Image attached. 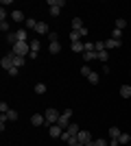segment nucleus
I'll return each mask as SVG.
<instances>
[{
    "label": "nucleus",
    "instance_id": "1",
    "mask_svg": "<svg viewBox=\"0 0 131 146\" xmlns=\"http://www.w3.org/2000/svg\"><path fill=\"white\" fill-rule=\"evenodd\" d=\"M11 52L18 57H26V55H31V46H29V42H18L11 48Z\"/></svg>",
    "mask_w": 131,
    "mask_h": 146
},
{
    "label": "nucleus",
    "instance_id": "2",
    "mask_svg": "<svg viewBox=\"0 0 131 146\" xmlns=\"http://www.w3.org/2000/svg\"><path fill=\"white\" fill-rule=\"evenodd\" d=\"M70 118H72V109H63L61 111V116H59V120H57V124L61 129H68L72 122H70Z\"/></svg>",
    "mask_w": 131,
    "mask_h": 146
},
{
    "label": "nucleus",
    "instance_id": "3",
    "mask_svg": "<svg viewBox=\"0 0 131 146\" xmlns=\"http://www.w3.org/2000/svg\"><path fill=\"white\" fill-rule=\"evenodd\" d=\"M66 5V0H48V7H50V15H59L61 13V7Z\"/></svg>",
    "mask_w": 131,
    "mask_h": 146
},
{
    "label": "nucleus",
    "instance_id": "4",
    "mask_svg": "<svg viewBox=\"0 0 131 146\" xmlns=\"http://www.w3.org/2000/svg\"><path fill=\"white\" fill-rule=\"evenodd\" d=\"M44 116H46V124H57V120H59V116H61V113H59L57 109H46V113H44Z\"/></svg>",
    "mask_w": 131,
    "mask_h": 146
},
{
    "label": "nucleus",
    "instance_id": "5",
    "mask_svg": "<svg viewBox=\"0 0 131 146\" xmlns=\"http://www.w3.org/2000/svg\"><path fill=\"white\" fill-rule=\"evenodd\" d=\"M0 66H2V68L7 70V72H9V70L13 68V52H9V55H5V57H2V59H0Z\"/></svg>",
    "mask_w": 131,
    "mask_h": 146
},
{
    "label": "nucleus",
    "instance_id": "6",
    "mask_svg": "<svg viewBox=\"0 0 131 146\" xmlns=\"http://www.w3.org/2000/svg\"><path fill=\"white\" fill-rule=\"evenodd\" d=\"M31 124H33V127H42V124H46V116H42V113H33V116H31Z\"/></svg>",
    "mask_w": 131,
    "mask_h": 146
},
{
    "label": "nucleus",
    "instance_id": "7",
    "mask_svg": "<svg viewBox=\"0 0 131 146\" xmlns=\"http://www.w3.org/2000/svg\"><path fill=\"white\" fill-rule=\"evenodd\" d=\"M48 133H50V137H55V140H57V137H61V135H63V129L59 127V124H50Z\"/></svg>",
    "mask_w": 131,
    "mask_h": 146
},
{
    "label": "nucleus",
    "instance_id": "8",
    "mask_svg": "<svg viewBox=\"0 0 131 146\" xmlns=\"http://www.w3.org/2000/svg\"><path fill=\"white\" fill-rule=\"evenodd\" d=\"M35 31H37V35H50V29H48V24H46V22H37Z\"/></svg>",
    "mask_w": 131,
    "mask_h": 146
},
{
    "label": "nucleus",
    "instance_id": "9",
    "mask_svg": "<svg viewBox=\"0 0 131 146\" xmlns=\"http://www.w3.org/2000/svg\"><path fill=\"white\" fill-rule=\"evenodd\" d=\"M76 140L81 142V144H87V142H92V135L87 133V131H83V129H81V131H79V135H76Z\"/></svg>",
    "mask_w": 131,
    "mask_h": 146
},
{
    "label": "nucleus",
    "instance_id": "10",
    "mask_svg": "<svg viewBox=\"0 0 131 146\" xmlns=\"http://www.w3.org/2000/svg\"><path fill=\"white\" fill-rule=\"evenodd\" d=\"M66 131H68V133L72 135V137H76V135H79V131H81V127H79L76 122H72V124H70V127L66 129Z\"/></svg>",
    "mask_w": 131,
    "mask_h": 146
},
{
    "label": "nucleus",
    "instance_id": "11",
    "mask_svg": "<svg viewBox=\"0 0 131 146\" xmlns=\"http://www.w3.org/2000/svg\"><path fill=\"white\" fill-rule=\"evenodd\" d=\"M11 20H13V22H18V24H20V22H26V18H24V13H22V11H13Z\"/></svg>",
    "mask_w": 131,
    "mask_h": 146
},
{
    "label": "nucleus",
    "instance_id": "12",
    "mask_svg": "<svg viewBox=\"0 0 131 146\" xmlns=\"http://www.w3.org/2000/svg\"><path fill=\"white\" fill-rule=\"evenodd\" d=\"M122 42H116V39H107L105 42V50H112V48H120Z\"/></svg>",
    "mask_w": 131,
    "mask_h": 146
},
{
    "label": "nucleus",
    "instance_id": "13",
    "mask_svg": "<svg viewBox=\"0 0 131 146\" xmlns=\"http://www.w3.org/2000/svg\"><path fill=\"white\" fill-rule=\"evenodd\" d=\"M48 50L53 52V55H59V52H61V44H59V42H53L48 46Z\"/></svg>",
    "mask_w": 131,
    "mask_h": 146
},
{
    "label": "nucleus",
    "instance_id": "14",
    "mask_svg": "<svg viewBox=\"0 0 131 146\" xmlns=\"http://www.w3.org/2000/svg\"><path fill=\"white\" fill-rule=\"evenodd\" d=\"M15 35H18V42H26V39H29V33H26V29L15 31Z\"/></svg>",
    "mask_w": 131,
    "mask_h": 146
},
{
    "label": "nucleus",
    "instance_id": "15",
    "mask_svg": "<svg viewBox=\"0 0 131 146\" xmlns=\"http://www.w3.org/2000/svg\"><path fill=\"white\" fill-rule=\"evenodd\" d=\"M29 46H31V55H37V52H39V39L29 42Z\"/></svg>",
    "mask_w": 131,
    "mask_h": 146
},
{
    "label": "nucleus",
    "instance_id": "16",
    "mask_svg": "<svg viewBox=\"0 0 131 146\" xmlns=\"http://www.w3.org/2000/svg\"><path fill=\"white\" fill-rule=\"evenodd\" d=\"M70 46H72V50H74V52H81V55L85 52V48H83V42H72Z\"/></svg>",
    "mask_w": 131,
    "mask_h": 146
},
{
    "label": "nucleus",
    "instance_id": "17",
    "mask_svg": "<svg viewBox=\"0 0 131 146\" xmlns=\"http://www.w3.org/2000/svg\"><path fill=\"white\" fill-rule=\"evenodd\" d=\"M120 96L122 98H131V85H122L120 87Z\"/></svg>",
    "mask_w": 131,
    "mask_h": 146
},
{
    "label": "nucleus",
    "instance_id": "18",
    "mask_svg": "<svg viewBox=\"0 0 131 146\" xmlns=\"http://www.w3.org/2000/svg\"><path fill=\"white\" fill-rule=\"evenodd\" d=\"M24 61H26V57H18V55H13V66H15V68H22V66H24Z\"/></svg>",
    "mask_w": 131,
    "mask_h": 146
},
{
    "label": "nucleus",
    "instance_id": "19",
    "mask_svg": "<svg viewBox=\"0 0 131 146\" xmlns=\"http://www.w3.org/2000/svg\"><path fill=\"white\" fill-rule=\"evenodd\" d=\"M109 135H112V140H118L120 135H122V131H120L118 127H112V129H109Z\"/></svg>",
    "mask_w": 131,
    "mask_h": 146
},
{
    "label": "nucleus",
    "instance_id": "20",
    "mask_svg": "<svg viewBox=\"0 0 131 146\" xmlns=\"http://www.w3.org/2000/svg\"><path fill=\"white\" fill-rule=\"evenodd\" d=\"M114 24H116V26H114V29H118V31H125V29H127V20L118 18V20H116V22H114Z\"/></svg>",
    "mask_w": 131,
    "mask_h": 146
},
{
    "label": "nucleus",
    "instance_id": "21",
    "mask_svg": "<svg viewBox=\"0 0 131 146\" xmlns=\"http://www.w3.org/2000/svg\"><path fill=\"white\" fill-rule=\"evenodd\" d=\"M81 29H83V20L74 18V20H72V31H81Z\"/></svg>",
    "mask_w": 131,
    "mask_h": 146
},
{
    "label": "nucleus",
    "instance_id": "22",
    "mask_svg": "<svg viewBox=\"0 0 131 146\" xmlns=\"http://www.w3.org/2000/svg\"><path fill=\"white\" fill-rule=\"evenodd\" d=\"M5 116H7V120L15 122V120H18V111H15V109H9V111H7V113H5Z\"/></svg>",
    "mask_w": 131,
    "mask_h": 146
},
{
    "label": "nucleus",
    "instance_id": "23",
    "mask_svg": "<svg viewBox=\"0 0 131 146\" xmlns=\"http://www.w3.org/2000/svg\"><path fill=\"white\" fill-rule=\"evenodd\" d=\"M92 59H98L96 50H92V52H83V61H92Z\"/></svg>",
    "mask_w": 131,
    "mask_h": 146
},
{
    "label": "nucleus",
    "instance_id": "24",
    "mask_svg": "<svg viewBox=\"0 0 131 146\" xmlns=\"http://www.w3.org/2000/svg\"><path fill=\"white\" fill-rule=\"evenodd\" d=\"M83 37H81V33H79V31H72V33H70V44L72 42H81Z\"/></svg>",
    "mask_w": 131,
    "mask_h": 146
},
{
    "label": "nucleus",
    "instance_id": "25",
    "mask_svg": "<svg viewBox=\"0 0 131 146\" xmlns=\"http://www.w3.org/2000/svg\"><path fill=\"white\" fill-rule=\"evenodd\" d=\"M112 39H116V42H122V31L114 29V31H112Z\"/></svg>",
    "mask_w": 131,
    "mask_h": 146
},
{
    "label": "nucleus",
    "instance_id": "26",
    "mask_svg": "<svg viewBox=\"0 0 131 146\" xmlns=\"http://www.w3.org/2000/svg\"><path fill=\"white\" fill-rule=\"evenodd\" d=\"M7 42L11 44V48H13V46L18 44V35H15V33H9V35H7Z\"/></svg>",
    "mask_w": 131,
    "mask_h": 146
},
{
    "label": "nucleus",
    "instance_id": "27",
    "mask_svg": "<svg viewBox=\"0 0 131 146\" xmlns=\"http://www.w3.org/2000/svg\"><path fill=\"white\" fill-rule=\"evenodd\" d=\"M87 81H90L92 85H96V83H98V81H100V76H98V74H96V72H92V74H90V76H87Z\"/></svg>",
    "mask_w": 131,
    "mask_h": 146
},
{
    "label": "nucleus",
    "instance_id": "28",
    "mask_svg": "<svg viewBox=\"0 0 131 146\" xmlns=\"http://www.w3.org/2000/svg\"><path fill=\"white\" fill-rule=\"evenodd\" d=\"M24 26H26V29H33V31H35V26H37V22H35V20H33V18H26Z\"/></svg>",
    "mask_w": 131,
    "mask_h": 146
},
{
    "label": "nucleus",
    "instance_id": "29",
    "mask_svg": "<svg viewBox=\"0 0 131 146\" xmlns=\"http://www.w3.org/2000/svg\"><path fill=\"white\" fill-rule=\"evenodd\" d=\"M96 55H98V61L107 63V59H109V55H107V50H100V52H96Z\"/></svg>",
    "mask_w": 131,
    "mask_h": 146
},
{
    "label": "nucleus",
    "instance_id": "30",
    "mask_svg": "<svg viewBox=\"0 0 131 146\" xmlns=\"http://www.w3.org/2000/svg\"><path fill=\"white\" fill-rule=\"evenodd\" d=\"M118 142H120V144H129V142H131V135H129V133H122V135L118 137Z\"/></svg>",
    "mask_w": 131,
    "mask_h": 146
},
{
    "label": "nucleus",
    "instance_id": "31",
    "mask_svg": "<svg viewBox=\"0 0 131 146\" xmlns=\"http://www.w3.org/2000/svg\"><path fill=\"white\" fill-rule=\"evenodd\" d=\"M35 94H46V85H44V83H37V85H35Z\"/></svg>",
    "mask_w": 131,
    "mask_h": 146
},
{
    "label": "nucleus",
    "instance_id": "32",
    "mask_svg": "<svg viewBox=\"0 0 131 146\" xmlns=\"http://www.w3.org/2000/svg\"><path fill=\"white\" fill-rule=\"evenodd\" d=\"M94 50H96V52L105 50V42H94Z\"/></svg>",
    "mask_w": 131,
    "mask_h": 146
},
{
    "label": "nucleus",
    "instance_id": "33",
    "mask_svg": "<svg viewBox=\"0 0 131 146\" xmlns=\"http://www.w3.org/2000/svg\"><path fill=\"white\" fill-rule=\"evenodd\" d=\"M83 48H85V52H92L94 50V42H83Z\"/></svg>",
    "mask_w": 131,
    "mask_h": 146
},
{
    "label": "nucleus",
    "instance_id": "34",
    "mask_svg": "<svg viewBox=\"0 0 131 146\" xmlns=\"http://www.w3.org/2000/svg\"><path fill=\"white\" fill-rule=\"evenodd\" d=\"M81 74H83V76H85V79H87V76L92 74V70H90V68H87V66H83V68H81Z\"/></svg>",
    "mask_w": 131,
    "mask_h": 146
},
{
    "label": "nucleus",
    "instance_id": "35",
    "mask_svg": "<svg viewBox=\"0 0 131 146\" xmlns=\"http://www.w3.org/2000/svg\"><path fill=\"white\" fill-rule=\"evenodd\" d=\"M94 144H96V146H109V142L100 137V140H94Z\"/></svg>",
    "mask_w": 131,
    "mask_h": 146
},
{
    "label": "nucleus",
    "instance_id": "36",
    "mask_svg": "<svg viewBox=\"0 0 131 146\" xmlns=\"http://www.w3.org/2000/svg\"><path fill=\"white\" fill-rule=\"evenodd\" d=\"M48 39H50V44H53V42H59V35H57V33H53V31H50Z\"/></svg>",
    "mask_w": 131,
    "mask_h": 146
},
{
    "label": "nucleus",
    "instance_id": "37",
    "mask_svg": "<svg viewBox=\"0 0 131 146\" xmlns=\"http://www.w3.org/2000/svg\"><path fill=\"white\" fill-rule=\"evenodd\" d=\"M0 111H2V113H7V111H9V105H7L5 100H2V103H0Z\"/></svg>",
    "mask_w": 131,
    "mask_h": 146
},
{
    "label": "nucleus",
    "instance_id": "38",
    "mask_svg": "<svg viewBox=\"0 0 131 146\" xmlns=\"http://www.w3.org/2000/svg\"><path fill=\"white\" fill-rule=\"evenodd\" d=\"M61 140H63V142H70V140H72V135H70L68 131H63V135H61Z\"/></svg>",
    "mask_w": 131,
    "mask_h": 146
},
{
    "label": "nucleus",
    "instance_id": "39",
    "mask_svg": "<svg viewBox=\"0 0 131 146\" xmlns=\"http://www.w3.org/2000/svg\"><path fill=\"white\" fill-rule=\"evenodd\" d=\"M0 31L7 33V31H9V22H0Z\"/></svg>",
    "mask_w": 131,
    "mask_h": 146
},
{
    "label": "nucleus",
    "instance_id": "40",
    "mask_svg": "<svg viewBox=\"0 0 131 146\" xmlns=\"http://www.w3.org/2000/svg\"><path fill=\"white\" fill-rule=\"evenodd\" d=\"M18 72H20V68H15V66H13L11 70H9V74H11V76H15V74H18Z\"/></svg>",
    "mask_w": 131,
    "mask_h": 146
},
{
    "label": "nucleus",
    "instance_id": "41",
    "mask_svg": "<svg viewBox=\"0 0 131 146\" xmlns=\"http://www.w3.org/2000/svg\"><path fill=\"white\" fill-rule=\"evenodd\" d=\"M85 146H96V144H94V142H87V144Z\"/></svg>",
    "mask_w": 131,
    "mask_h": 146
},
{
    "label": "nucleus",
    "instance_id": "42",
    "mask_svg": "<svg viewBox=\"0 0 131 146\" xmlns=\"http://www.w3.org/2000/svg\"><path fill=\"white\" fill-rule=\"evenodd\" d=\"M129 74H131V72H129Z\"/></svg>",
    "mask_w": 131,
    "mask_h": 146
}]
</instances>
